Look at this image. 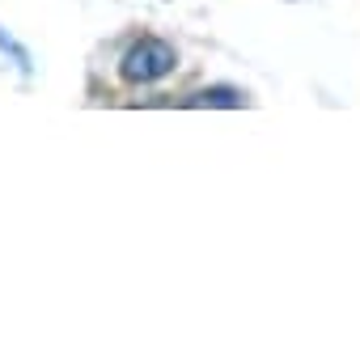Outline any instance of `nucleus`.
<instances>
[{"mask_svg": "<svg viewBox=\"0 0 360 360\" xmlns=\"http://www.w3.org/2000/svg\"><path fill=\"white\" fill-rule=\"evenodd\" d=\"M187 106H229V110H238V106H246V98L233 85H208L195 98H187Z\"/></svg>", "mask_w": 360, "mask_h": 360, "instance_id": "nucleus-2", "label": "nucleus"}, {"mask_svg": "<svg viewBox=\"0 0 360 360\" xmlns=\"http://www.w3.org/2000/svg\"><path fill=\"white\" fill-rule=\"evenodd\" d=\"M0 51H9V56L18 60V68H22V72H30V56H26V51H22V47L9 39V34H0Z\"/></svg>", "mask_w": 360, "mask_h": 360, "instance_id": "nucleus-3", "label": "nucleus"}, {"mask_svg": "<svg viewBox=\"0 0 360 360\" xmlns=\"http://www.w3.org/2000/svg\"><path fill=\"white\" fill-rule=\"evenodd\" d=\"M174 64H178L174 43H165V39H157V34H144V39H136V43L123 51L119 77H123L127 85H153V81L169 77Z\"/></svg>", "mask_w": 360, "mask_h": 360, "instance_id": "nucleus-1", "label": "nucleus"}]
</instances>
